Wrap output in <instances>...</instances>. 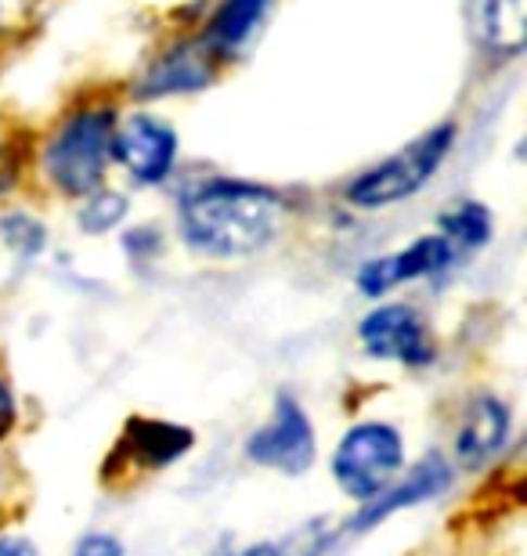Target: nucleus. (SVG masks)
I'll use <instances>...</instances> for the list:
<instances>
[{
	"label": "nucleus",
	"instance_id": "3",
	"mask_svg": "<svg viewBox=\"0 0 527 556\" xmlns=\"http://www.w3.org/2000/svg\"><path fill=\"white\" fill-rule=\"evenodd\" d=\"M452 144H455V124H441V127L426 130L416 141H409L405 149H398L394 155H387L384 163H376L373 170L354 177V181L347 185V199L362 210H379V206H394L401 199L419 195L426 181L441 170Z\"/></svg>",
	"mask_w": 527,
	"mask_h": 556
},
{
	"label": "nucleus",
	"instance_id": "13",
	"mask_svg": "<svg viewBox=\"0 0 527 556\" xmlns=\"http://www.w3.org/2000/svg\"><path fill=\"white\" fill-rule=\"evenodd\" d=\"M466 18L480 48L520 54L527 29V0H466Z\"/></svg>",
	"mask_w": 527,
	"mask_h": 556
},
{
	"label": "nucleus",
	"instance_id": "9",
	"mask_svg": "<svg viewBox=\"0 0 527 556\" xmlns=\"http://www.w3.org/2000/svg\"><path fill=\"white\" fill-rule=\"evenodd\" d=\"M448 484H452V466H448L444 455L441 452L423 455V459L412 466L401 481H390L376 498H368L365 509H357L347 528H351V531H373L376 525H384L387 517L401 514V509L430 503V498L441 495Z\"/></svg>",
	"mask_w": 527,
	"mask_h": 556
},
{
	"label": "nucleus",
	"instance_id": "7",
	"mask_svg": "<svg viewBox=\"0 0 527 556\" xmlns=\"http://www.w3.org/2000/svg\"><path fill=\"white\" fill-rule=\"evenodd\" d=\"M177 149L174 127L152 113H130L112 130V160L138 185H163L177 166Z\"/></svg>",
	"mask_w": 527,
	"mask_h": 556
},
{
	"label": "nucleus",
	"instance_id": "12",
	"mask_svg": "<svg viewBox=\"0 0 527 556\" xmlns=\"http://www.w3.org/2000/svg\"><path fill=\"white\" fill-rule=\"evenodd\" d=\"M213 80V65H210V48L206 43H174L171 51L160 54L145 76L138 80V98H163V94H185L199 91Z\"/></svg>",
	"mask_w": 527,
	"mask_h": 556
},
{
	"label": "nucleus",
	"instance_id": "24",
	"mask_svg": "<svg viewBox=\"0 0 527 556\" xmlns=\"http://www.w3.org/2000/svg\"><path fill=\"white\" fill-rule=\"evenodd\" d=\"M210 556H235V553H231V549H228V546H221V549H217V553H210Z\"/></svg>",
	"mask_w": 527,
	"mask_h": 556
},
{
	"label": "nucleus",
	"instance_id": "1",
	"mask_svg": "<svg viewBox=\"0 0 527 556\" xmlns=\"http://www.w3.org/2000/svg\"><path fill=\"white\" fill-rule=\"evenodd\" d=\"M177 225L188 247L203 257H250L275 242L283 228V199L264 185L217 177L181 199Z\"/></svg>",
	"mask_w": 527,
	"mask_h": 556
},
{
	"label": "nucleus",
	"instance_id": "22",
	"mask_svg": "<svg viewBox=\"0 0 527 556\" xmlns=\"http://www.w3.org/2000/svg\"><path fill=\"white\" fill-rule=\"evenodd\" d=\"M0 556H40V553H37V546H33L29 539L8 535V539H0Z\"/></svg>",
	"mask_w": 527,
	"mask_h": 556
},
{
	"label": "nucleus",
	"instance_id": "6",
	"mask_svg": "<svg viewBox=\"0 0 527 556\" xmlns=\"http://www.w3.org/2000/svg\"><path fill=\"white\" fill-rule=\"evenodd\" d=\"M357 340H362L368 358L401 362V365H409V369H423V365H430L437 358L430 326H426V318L409 304L373 307L357 321Z\"/></svg>",
	"mask_w": 527,
	"mask_h": 556
},
{
	"label": "nucleus",
	"instance_id": "2",
	"mask_svg": "<svg viewBox=\"0 0 527 556\" xmlns=\"http://www.w3.org/2000/svg\"><path fill=\"white\" fill-rule=\"evenodd\" d=\"M112 109H84L54 130L43 149V174L62 195L87 199L102 188L112 160Z\"/></svg>",
	"mask_w": 527,
	"mask_h": 556
},
{
	"label": "nucleus",
	"instance_id": "16",
	"mask_svg": "<svg viewBox=\"0 0 527 556\" xmlns=\"http://www.w3.org/2000/svg\"><path fill=\"white\" fill-rule=\"evenodd\" d=\"M437 231L452 242L459 253H474L480 247H488L491 239V214L488 206L480 203H459L452 210H444L441 217H437Z\"/></svg>",
	"mask_w": 527,
	"mask_h": 556
},
{
	"label": "nucleus",
	"instance_id": "20",
	"mask_svg": "<svg viewBox=\"0 0 527 556\" xmlns=\"http://www.w3.org/2000/svg\"><path fill=\"white\" fill-rule=\"evenodd\" d=\"M123 247H127L130 257H149V253L160 250V231L152 228H134L123 236Z\"/></svg>",
	"mask_w": 527,
	"mask_h": 556
},
{
	"label": "nucleus",
	"instance_id": "17",
	"mask_svg": "<svg viewBox=\"0 0 527 556\" xmlns=\"http://www.w3.org/2000/svg\"><path fill=\"white\" fill-rule=\"evenodd\" d=\"M127 210H130V203H127V195H123V192L98 188V192L87 195V203L80 210V228L102 236V231H112L123 217H127Z\"/></svg>",
	"mask_w": 527,
	"mask_h": 556
},
{
	"label": "nucleus",
	"instance_id": "8",
	"mask_svg": "<svg viewBox=\"0 0 527 556\" xmlns=\"http://www.w3.org/2000/svg\"><path fill=\"white\" fill-rule=\"evenodd\" d=\"M455 261H459V250L441 236V231H437V236H423V239L412 242V247L390 253V257L365 261L362 268H357L354 282L365 296L376 300V296L390 293V289L416 282V278L441 275V271L452 268Z\"/></svg>",
	"mask_w": 527,
	"mask_h": 556
},
{
	"label": "nucleus",
	"instance_id": "18",
	"mask_svg": "<svg viewBox=\"0 0 527 556\" xmlns=\"http://www.w3.org/2000/svg\"><path fill=\"white\" fill-rule=\"evenodd\" d=\"M0 239H4V247L22 253V257H37L43 250V242H48V231L33 217L11 214V217H0Z\"/></svg>",
	"mask_w": 527,
	"mask_h": 556
},
{
	"label": "nucleus",
	"instance_id": "4",
	"mask_svg": "<svg viewBox=\"0 0 527 556\" xmlns=\"http://www.w3.org/2000/svg\"><path fill=\"white\" fill-rule=\"evenodd\" d=\"M405 466V438L394 422L365 419L343 433L332 452V477L343 495L368 503L394 481Z\"/></svg>",
	"mask_w": 527,
	"mask_h": 556
},
{
	"label": "nucleus",
	"instance_id": "23",
	"mask_svg": "<svg viewBox=\"0 0 527 556\" xmlns=\"http://www.w3.org/2000/svg\"><path fill=\"white\" fill-rule=\"evenodd\" d=\"M15 11V0H0V15H11Z\"/></svg>",
	"mask_w": 527,
	"mask_h": 556
},
{
	"label": "nucleus",
	"instance_id": "15",
	"mask_svg": "<svg viewBox=\"0 0 527 556\" xmlns=\"http://www.w3.org/2000/svg\"><path fill=\"white\" fill-rule=\"evenodd\" d=\"M336 539H340V528H336V520H308V525H300L297 531H286V535H278L272 542H256V546L235 553V556H325Z\"/></svg>",
	"mask_w": 527,
	"mask_h": 556
},
{
	"label": "nucleus",
	"instance_id": "19",
	"mask_svg": "<svg viewBox=\"0 0 527 556\" xmlns=\"http://www.w3.org/2000/svg\"><path fill=\"white\" fill-rule=\"evenodd\" d=\"M73 556H123V542L109 531H91V535L76 542Z\"/></svg>",
	"mask_w": 527,
	"mask_h": 556
},
{
	"label": "nucleus",
	"instance_id": "10",
	"mask_svg": "<svg viewBox=\"0 0 527 556\" xmlns=\"http://www.w3.org/2000/svg\"><path fill=\"white\" fill-rule=\"evenodd\" d=\"M196 444L192 427H181V422L171 419H145V416H130L123 422V433L116 441V452L112 459H123L134 470H166L177 459H185Z\"/></svg>",
	"mask_w": 527,
	"mask_h": 556
},
{
	"label": "nucleus",
	"instance_id": "11",
	"mask_svg": "<svg viewBox=\"0 0 527 556\" xmlns=\"http://www.w3.org/2000/svg\"><path fill=\"white\" fill-rule=\"evenodd\" d=\"M513 430V416L510 405L502 402L499 394H474L466 402L463 422H459L455 433V459L466 466V470H480L488 466L495 455L506 448Z\"/></svg>",
	"mask_w": 527,
	"mask_h": 556
},
{
	"label": "nucleus",
	"instance_id": "21",
	"mask_svg": "<svg viewBox=\"0 0 527 556\" xmlns=\"http://www.w3.org/2000/svg\"><path fill=\"white\" fill-rule=\"evenodd\" d=\"M11 427H15V397H11L8 383L0 380V441L8 438Z\"/></svg>",
	"mask_w": 527,
	"mask_h": 556
},
{
	"label": "nucleus",
	"instance_id": "5",
	"mask_svg": "<svg viewBox=\"0 0 527 556\" xmlns=\"http://www.w3.org/2000/svg\"><path fill=\"white\" fill-rule=\"evenodd\" d=\"M315 452L318 444L308 408L286 391L275 397L272 419L264 427H256L250 433V441H246V459L289 477L308 473L311 463H315Z\"/></svg>",
	"mask_w": 527,
	"mask_h": 556
},
{
	"label": "nucleus",
	"instance_id": "14",
	"mask_svg": "<svg viewBox=\"0 0 527 556\" xmlns=\"http://www.w3.org/2000/svg\"><path fill=\"white\" fill-rule=\"evenodd\" d=\"M272 0H221L206 26V48L210 54H235L253 40V33L264 26V15Z\"/></svg>",
	"mask_w": 527,
	"mask_h": 556
}]
</instances>
